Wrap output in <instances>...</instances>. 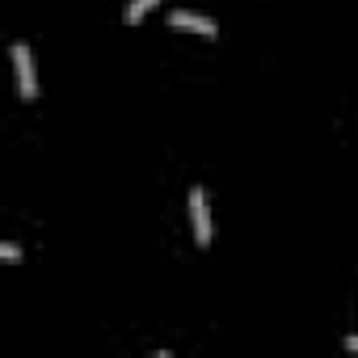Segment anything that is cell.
<instances>
[{"instance_id":"cell-1","label":"cell","mask_w":358,"mask_h":358,"mask_svg":"<svg viewBox=\"0 0 358 358\" xmlns=\"http://www.w3.org/2000/svg\"><path fill=\"white\" fill-rule=\"evenodd\" d=\"M9 55H13V72H17V93H22L26 101H34V97H38V76H34V51H30L26 43H13V47H9Z\"/></svg>"},{"instance_id":"cell-2","label":"cell","mask_w":358,"mask_h":358,"mask_svg":"<svg viewBox=\"0 0 358 358\" xmlns=\"http://www.w3.org/2000/svg\"><path fill=\"white\" fill-rule=\"evenodd\" d=\"M190 224H194V241L207 249V245L215 241V228H211V199H207L203 186L190 190Z\"/></svg>"},{"instance_id":"cell-3","label":"cell","mask_w":358,"mask_h":358,"mask_svg":"<svg viewBox=\"0 0 358 358\" xmlns=\"http://www.w3.org/2000/svg\"><path fill=\"white\" fill-rule=\"evenodd\" d=\"M169 26H173V30H190V34H203V38H215V34H220V26H215L211 17L194 13V9H169Z\"/></svg>"},{"instance_id":"cell-4","label":"cell","mask_w":358,"mask_h":358,"mask_svg":"<svg viewBox=\"0 0 358 358\" xmlns=\"http://www.w3.org/2000/svg\"><path fill=\"white\" fill-rule=\"evenodd\" d=\"M156 5H160V0H131V5H127V13H122V22H127V26H135V22H143V17H148Z\"/></svg>"},{"instance_id":"cell-5","label":"cell","mask_w":358,"mask_h":358,"mask_svg":"<svg viewBox=\"0 0 358 358\" xmlns=\"http://www.w3.org/2000/svg\"><path fill=\"white\" fill-rule=\"evenodd\" d=\"M0 262H9V266H17V262H22V249H17L13 241H5V245H0Z\"/></svg>"},{"instance_id":"cell-6","label":"cell","mask_w":358,"mask_h":358,"mask_svg":"<svg viewBox=\"0 0 358 358\" xmlns=\"http://www.w3.org/2000/svg\"><path fill=\"white\" fill-rule=\"evenodd\" d=\"M345 350H354V354H358V337H345Z\"/></svg>"}]
</instances>
